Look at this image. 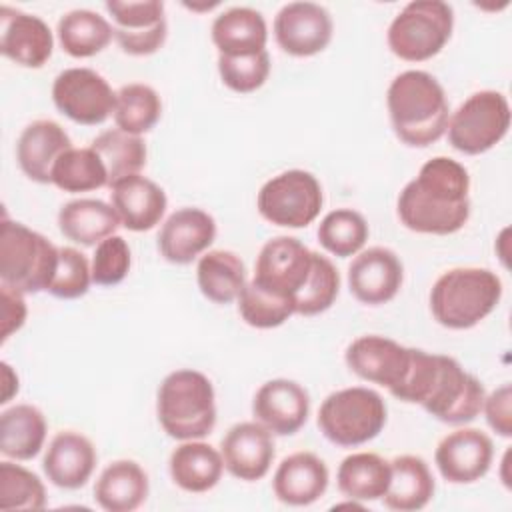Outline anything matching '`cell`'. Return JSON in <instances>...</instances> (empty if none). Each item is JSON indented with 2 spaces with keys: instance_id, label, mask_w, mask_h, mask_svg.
Here are the masks:
<instances>
[{
  "instance_id": "20",
  "label": "cell",
  "mask_w": 512,
  "mask_h": 512,
  "mask_svg": "<svg viewBox=\"0 0 512 512\" xmlns=\"http://www.w3.org/2000/svg\"><path fill=\"white\" fill-rule=\"evenodd\" d=\"M220 454L234 478L256 482L268 474L274 460L272 432L260 422L234 424L220 442Z\"/></svg>"
},
{
  "instance_id": "8",
  "label": "cell",
  "mask_w": 512,
  "mask_h": 512,
  "mask_svg": "<svg viewBox=\"0 0 512 512\" xmlns=\"http://www.w3.org/2000/svg\"><path fill=\"white\" fill-rule=\"evenodd\" d=\"M510 128V104L498 90L470 94L448 120V142L454 150L478 156L494 148Z\"/></svg>"
},
{
  "instance_id": "17",
  "label": "cell",
  "mask_w": 512,
  "mask_h": 512,
  "mask_svg": "<svg viewBox=\"0 0 512 512\" xmlns=\"http://www.w3.org/2000/svg\"><path fill=\"white\" fill-rule=\"evenodd\" d=\"M404 282V266L398 254L384 246L360 252L348 266V286L352 296L366 306L390 302Z\"/></svg>"
},
{
  "instance_id": "14",
  "label": "cell",
  "mask_w": 512,
  "mask_h": 512,
  "mask_svg": "<svg viewBox=\"0 0 512 512\" xmlns=\"http://www.w3.org/2000/svg\"><path fill=\"white\" fill-rule=\"evenodd\" d=\"M330 12L316 2H290L274 18V38L290 56H314L332 40Z\"/></svg>"
},
{
  "instance_id": "9",
  "label": "cell",
  "mask_w": 512,
  "mask_h": 512,
  "mask_svg": "<svg viewBox=\"0 0 512 512\" xmlns=\"http://www.w3.org/2000/svg\"><path fill=\"white\" fill-rule=\"evenodd\" d=\"M324 204L318 178L306 170H286L264 182L256 206L260 216L282 228H306Z\"/></svg>"
},
{
  "instance_id": "33",
  "label": "cell",
  "mask_w": 512,
  "mask_h": 512,
  "mask_svg": "<svg viewBox=\"0 0 512 512\" xmlns=\"http://www.w3.org/2000/svg\"><path fill=\"white\" fill-rule=\"evenodd\" d=\"M200 292L214 304H230L238 300L246 286V268L240 256L230 250H210L196 266Z\"/></svg>"
},
{
  "instance_id": "42",
  "label": "cell",
  "mask_w": 512,
  "mask_h": 512,
  "mask_svg": "<svg viewBox=\"0 0 512 512\" xmlns=\"http://www.w3.org/2000/svg\"><path fill=\"white\" fill-rule=\"evenodd\" d=\"M218 74L232 92L250 94L264 86L270 74L268 50L248 56H218Z\"/></svg>"
},
{
  "instance_id": "12",
  "label": "cell",
  "mask_w": 512,
  "mask_h": 512,
  "mask_svg": "<svg viewBox=\"0 0 512 512\" xmlns=\"http://www.w3.org/2000/svg\"><path fill=\"white\" fill-rule=\"evenodd\" d=\"M312 264L314 252L298 238L276 236L262 246L252 280L260 288L294 302L310 278Z\"/></svg>"
},
{
  "instance_id": "27",
  "label": "cell",
  "mask_w": 512,
  "mask_h": 512,
  "mask_svg": "<svg viewBox=\"0 0 512 512\" xmlns=\"http://www.w3.org/2000/svg\"><path fill=\"white\" fill-rule=\"evenodd\" d=\"M148 474L134 460H114L94 484V500L106 512H132L148 498Z\"/></svg>"
},
{
  "instance_id": "21",
  "label": "cell",
  "mask_w": 512,
  "mask_h": 512,
  "mask_svg": "<svg viewBox=\"0 0 512 512\" xmlns=\"http://www.w3.org/2000/svg\"><path fill=\"white\" fill-rule=\"evenodd\" d=\"M216 238L214 218L200 208L172 212L158 232V250L172 264H190L210 248Z\"/></svg>"
},
{
  "instance_id": "28",
  "label": "cell",
  "mask_w": 512,
  "mask_h": 512,
  "mask_svg": "<svg viewBox=\"0 0 512 512\" xmlns=\"http://www.w3.org/2000/svg\"><path fill=\"white\" fill-rule=\"evenodd\" d=\"M170 476L178 488L192 494L212 490L224 472L222 454L200 440H184L168 460Z\"/></svg>"
},
{
  "instance_id": "40",
  "label": "cell",
  "mask_w": 512,
  "mask_h": 512,
  "mask_svg": "<svg viewBox=\"0 0 512 512\" xmlns=\"http://www.w3.org/2000/svg\"><path fill=\"white\" fill-rule=\"evenodd\" d=\"M238 312L248 326L260 330L282 326L292 314H296L294 302L290 298L272 294L260 288L254 280L246 282L242 288L238 296Z\"/></svg>"
},
{
  "instance_id": "7",
  "label": "cell",
  "mask_w": 512,
  "mask_h": 512,
  "mask_svg": "<svg viewBox=\"0 0 512 512\" xmlns=\"http://www.w3.org/2000/svg\"><path fill=\"white\" fill-rule=\"evenodd\" d=\"M454 10L442 0H414L406 4L388 26V48L406 62L434 58L450 40Z\"/></svg>"
},
{
  "instance_id": "38",
  "label": "cell",
  "mask_w": 512,
  "mask_h": 512,
  "mask_svg": "<svg viewBox=\"0 0 512 512\" xmlns=\"http://www.w3.org/2000/svg\"><path fill=\"white\" fill-rule=\"evenodd\" d=\"M368 234V222L352 208H336L318 224L320 246L338 258L358 254L366 244Z\"/></svg>"
},
{
  "instance_id": "34",
  "label": "cell",
  "mask_w": 512,
  "mask_h": 512,
  "mask_svg": "<svg viewBox=\"0 0 512 512\" xmlns=\"http://www.w3.org/2000/svg\"><path fill=\"white\" fill-rule=\"evenodd\" d=\"M56 34L66 54H70L72 58H90L110 44L114 28L98 12L78 8L66 12L58 20Z\"/></svg>"
},
{
  "instance_id": "41",
  "label": "cell",
  "mask_w": 512,
  "mask_h": 512,
  "mask_svg": "<svg viewBox=\"0 0 512 512\" xmlns=\"http://www.w3.org/2000/svg\"><path fill=\"white\" fill-rule=\"evenodd\" d=\"M338 290H340L338 270L326 256L314 252V264H312L310 278L294 300L296 314L316 316V314L326 312L336 302Z\"/></svg>"
},
{
  "instance_id": "3",
  "label": "cell",
  "mask_w": 512,
  "mask_h": 512,
  "mask_svg": "<svg viewBox=\"0 0 512 512\" xmlns=\"http://www.w3.org/2000/svg\"><path fill=\"white\" fill-rule=\"evenodd\" d=\"M502 298V280L488 268L446 270L430 290L434 320L450 330H468L482 322Z\"/></svg>"
},
{
  "instance_id": "6",
  "label": "cell",
  "mask_w": 512,
  "mask_h": 512,
  "mask_svg": "<svg viewBox=\"0 0 512 512\" xmlns=\"http://www.w3.org/2000/svg\"><path fill=\"white\" fill-rule=\"evenodd\" d=\"M382 396L364 386L342 388L324 398L318 410V428L340 448H354L374 440L386 424Z\"/></svg>"
},
{
  "instance_id": "47",
  "label": "cell",
  "mask_w": 512,
  "mask_h": 512,
  "mask_svg": "<svg viewBox=\"0 0 512 512\" xmlns=\"http://www.w3.org/2000/svg\"><path fill=\"white\" fill-rule=\"evenodd\" d=\"M2 382H4V392H2V404H6L16 392H18V376L12 372L10 364L2 362Z\"/></svg>"
},
{
  "instance_id": "35",
  "label": "cell",
  "mask_w": 512,
  "mask_h": 512,
  "mask_svg": "<svg viewBox=\"0 0 512 512\" xmlns=\"http://www.w3.org/2000/svg\"><path fill=\"white\" fill-rule=\"evenodd\" d=\"M90 148L100 156L108 172V188L126 176L138 174L146 164V144L140 136L120 128L98 134Z\"/></svg>"
},
{
  "instance_id": "22",
  "label": "cell",
  "mask_w": 512,
  "mask_h": 512,
  "mask_svg": "<svg viewBox=\"0 0 512 512\" xmlns=\"http://www.w3.org/2000/svg\"><path fill=\"white\" fill-rule=\"evenodd\" d=\"M96 460V448L84 434L62 430L50 440L42 468L54 486L64 490H78L90 480L96 468Z\"/></svg>"
},
{
  "instance_id": "30",
  "label": "cell",
  "mask_w": 512,
  "mask_h": 512,
  "mask_svg": "<svg viewBox=\"0 0 512 512\" xmlns=\"http://www.w3.org/2000/svg\"><path fill=\"white\" fill-rule=\"evenodd\" d=\"M120 218L112 204L98 198H78L66 202L58 212L60 232L82 246H98L102 240L112 236Z\"/></svg>"
},
{
  "instance_id": "46",
  "label": "cell",
  "mask_w": 512,
  "mask_h": 512,
  "mask_svg": "<svg viewBox=\"0 0 512 512\" xmlns=\"http://www.w3.org/2000/svg\"><path fill=\"white\" fill-rule=\"evenodd\" d=\"M0 298H2V310H0V320H2V342H6L16 330H20L26 322V302L24 294L16 288H10L6 284L0 286Z\"/></svg>"
},
{
  "instance_id": "25",
  "label": "cell",
  "mask_w": 512,
  "mask_h": 512,
  "mask_svg": "<svg viewBox=\"0 0 512 512\" xmlns=\"http://www.w3.org/2000/svg\"><path fill=\"white\" fill-rule=\"evenodd\" d=\"M328 468L312 452H294L286 456L272 478L274 496L288 506H310L320 500L328 488Z\"/></svg>"
},
{
  "instance_id": "18",
  "label": "cell",
  "mask_w": 512,
  "mask_h": 512,
  "mask_svg": "<svg viewBox=\"0 0 512 512\" xmlns=\"http://www.w3.org/2000/svg\"><path fill=\"white\" fill-rule=\"evenodd\" d=\"M310 396L294 380L274 378L264 382L252 400V414L276 436L296 434L308 420Z\"/></svg>"
},
{
  "instance_id": "45",
  "label": "cell",
  "mask_w": 512,
  "mask_h": 512,
  "mask_svg": "<svg viewBox=\"0 0 512 512\" xmlns=\"http://www.w3.org/2000/svg\"><path fill=\"white\" fill-rule=\"evenodd\" d=\"M482 410L486 414L488 426L496 434H500L504 438H508L512 434V388H510V384H502L490 396H486Z\"/></svg>"
},
{
  "instance_id": "37",
  "label": "cell",
  "mask_w": 512,
  "mask_h": 512,
  "mask_svg": "<svg viewBox=\"0 0 512 512\" xmlns=\"http://www.w3.org/2000/svg\"><path fill=\"white\" fill-rule=\"evenodd\" d=\"M52 184L64 192H90L108 186V172L100 156L88 148H68L52 168Z\"/></svg>"
},
{
  "instance_id": "43",
  "label": "cell",
  "mask_w": 512,
  "mask_h": 512,
  "mask_svg": "<svg viewBox=\"0 0 512 512\" xmlns=\"http://www.w3.org/2000/svg\"><path fill=\"white\" fill-rule=\"evenodd\" d=\"M92 270L86 256L70 246L58 248V266L48 292L62 300H74L88 292Z\"/></svg>"
},
{
  "instance_id": "29",
  "label": "cell",
  "mask_w": 512,
  "mask_h": 512,
  "mask_svg": "<svg viewBox=\"0 0 512 512\" xmlns=\"http://www.w3.org/2000/svg\"><path fill=\"white\" fill-rule=\"evenodd\" d=\"M434 488V476L426 460L414 454H402L390 460V486L382 502L396 512H416L432 500Z\"/></svg>"
},
{
  "instance_id": "36",
  "label": "cell",
  "mask_w": 512,
  "mask_h": 512,
  "mask_svg": "<svg viewBox=\"0 0 512 512\" xmlns=\"http://www.w3.org/2000/svg\"><path fill=\"white\" fill-rule=\"evenodd\" d=\"M112 116L120 130L140 136L158 124L162 116V100L152 86L132 82L116 92Z\"/></svg>"
},
{
  "instance_id": "1",
  "label": "cell",
  "mask_w": 512,
  "mask_h": 512,
  "mask_svg": "<svg viewBox=\"0 0 512 512\" xmlns=\"http://www.w3.org/2000/svg\"><path fill=\"white\" fill-rule=\"evenodd\" d=\"M468 170L448 156L422 164L398 196L400 222L418 234L446 236L464 228L470 218Z\"/></svg>"
},
{
  "instance_id": "24",
  "label": "cell",
  "mask_w": 512,
  "mask_h": 512,
  "mask_svg": "<svg viewBox=\"0 0 512 512\" xmlns=\"http://www.w3.org/2000/svg\"><path fill=\"white\" fill-rule=\"evenodd\" d=\"M112 208L124 228L132 232L152 230L164 216L168 200L164 190L150 178L134 174L110 186Z\"/></svg>"
},
{
  "instance_id": "23",
  "label": "cell",
  "mask_w": 512,
  "mask_h": 512,
  "mask_svg": "<svg viewBox=\"0 0 512 512\" xmlns=\"http://www.w3.org/2000/svg\"><path fill=\"white\" fill-rule=\"evenodd\" d=\"M68 148H72V140L58 122L34 120L18 138L16 160L30 180L52 184V168Z\"/></svg>"
},
{
  "instance_id": "11",
  "label": "cell",
  "mask_w": 512,
  "mask_h": 512,
  "mask_svg": "<svg viewBox=\"0 0 512 512\" xmlns=\"http://www.w3.org/2000/svg\"><path fill=\"white\" fill-rule=\"evenodd\" d=\"M52 100L58 112L72 122L96 126L114 114L116 92L92 68H66L54 78Z\"/></svg>"
},
{
  "instance_id": "15",
  "label": "cell",
  "mask_w": 512,
  "mask_h": 512,
  "mask_svg": "<svg viewBox=\"0 0 512 512\" xmlns=\"http://www.w3.org/2000/svg\"><path fill=\"white\" fill-rule=\"evenodd\" d=\"M410 354L412 348H406L392 338L366 334L348 344L344 360L346 366L362 380L394 392L408 372Z\"/></svg>"
},
{
  "instance_id": "4",
  "label": "cell",
  "mask_w": 512,
  "mask_h": 512,
  "mask_svg": "<svg viewBox=\"0 0 512 512\" xmlns=\"http://www.w3.org/2000/svg\"><path fill=\"white\" fill-rule=\"evenodd\" d=\"M156 414L162 430L174 440L208 436L216 426L212 382L190 368L170 372L158 388Z\"/></svg>"
},
{
  "instance_id": "32",
  "label": "cell",
  "mask_w": 512,
  "mask_h": 512,
  "mask_svg": "<svg viewBox=\"0 0 512 512\" xmlns=\"http://www.w3.org/2000/svg\"><path fill=\"white\" fill-rule=\"evenodd\" d=\"M336 482L350 500H380L390 486V462L374 452L350 454L340 462Z\"/></svg>"
},
{
  "instance_id": "16",
  "label": "cell",
  "mask_w": 512,
  "mask_h": 512,
  "mask_svg": "<svg viewBox=\"0 0 512 512\" xmlns=\"http://www.w3.org/2000/svg\"><path fill=\"white\" fill-rule=\"evenodd\" d=\"M494 444L478 428H458L444 436L434 452L440 476L450 484H472L492 466Z\"/></svg>"
},
{
  "instance_id": "39",
  "label": "cell",
  "mask_w": 512,
  "mask_h": 512,
  "mask_svg": "<svg viewBox=\"0 0 512 512\" xmlns=\"http://www.w3.org/2000/svg\"><path fill=\"white\" fill-rule=\"evenodd\" d=\"M46 488L28 468L14 462H0V508L2 510H42Z\"/></svg>"
},
{
  "instance_id": "26",
  "label": "cell",
  "mask_w": 512,
  "mask_h": 512,
  "mask_svg": "<svg viewBox=\"0 0 512 512\" xmlns=\"http://www.w3.org/2000/svg\"><path fill=\"white\" fill-rule=\"evenodd\" d=\"M210 36L222 56H248L266 50L268 28L258 10L234 6L214 18Z\"/></svg>"
},
{
  "instance_id": "13",
  "label": "cell",
  "mask_w": 512,
  "mask_h": 512,
  "mask_svg": "<svg viewBox=\"0 0 512 512\" xmlns=\"http://www.w3.org/2000/svg\"><path fill=\"white\" fill-rule=\"evenodd\" d=\"M106 12L114 20V38L130 56H150L158 52L168 34L164 4L160 0L144 2H106Z\"/></svg>"
},
{
  "instance_id": "44",
  "label": "cell",
  "mask_w": 512,
  "mask_h": 512,
  "mask_svg": "<svg viewBox=\"0 0 512 512\" xmlns=\"http://www.w3.org/2000/svg\"><path fill=\"white\" fill-rule=\"evenodd\" d=\"M132 264V254H130V246L128 242L118 236L112 234L106 240H102L92 256V282L98 286H116L120 284Z\"/></svg>"
},
{
  "instance_id": "19",
  "label": "cell",
  "mask_w": 512,
  "mask_h": 512,
  "mask_svg": "<svg viewBox=\"0 0 512 512\" xmlns=\"http://www.w3.org/2000/svg\"><path fill=\"white\" fill-rule=\"evenodd\" d=\"M52 48V32L40 16L10 6L0 8V52L8 60L24 68H42Z\"/></svg>"
},
{
  "instance_id": "2",
  "label": "cell",
  "mask_w": 512,
  "mask_h": 512,
  "mask_svg": "<svg viewBox=\"0 0 512 512\" xmlns=\"http://www.w3.org/2000/svg\"><path fill=\"white\" fill-rule=\"evenodd\" d=\"M386 106L400 142L426 148L448 128L450 106L442 84L424 70L400 72L388 86Z\"/></svg>"
},
{
  "instance_id": "31",
  "label": "cell",
  "mask_w": 512,
  "mask_h": 512,
  "mask_svg": "<svg viewBox=\"0 0 512 512\" xmlns=\"http://www.w3.org/2000/svg\"><path fill=\"white\" fill-rule=\"evenodd\" d=\"M48 424L32 404H16L0 416V452L14 460H32L44 446Z\"/></svg>"
},
{
  "instance_id": "10",
  "label": "cell",
  "mask_w": 512,
  "mask_h": 512,
  "mask_svg": "<svg viewBox=\"0 0 512 512\" xmlns=\"http://www.w3.org/2000/svg\"><path fill=\"white\" fill-rule=\"evenodd\" d=\"M484 398V386L476 376L466 372L452 356L438 354L434 382L420 406L444 424H466L482 412Z\"/></svg>"
},
{
  "instance_id": "5",
  "label": "cell",
  "mask_w": 512,
  "mask_h": 512,
  "mask_svg": "<svg viewBox=\"0 0 512 512\" xmlns=\"http://www.w3.org/2000/svg\"><path fill=\"white\" fill-rule=\"evenodd\" d=\"M58 266V248L22 222L4 218L0 230V280L22 294L48 292Z\"/></svg>"
}]
</instances>
